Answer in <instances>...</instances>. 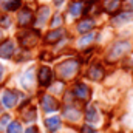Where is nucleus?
<instances>
[{"instance_id": "obj_4", "label": "nucleus", "mask_w": 133, "mask_h": 133, "mask_svg": "<svg viewBox=\"0 0 133 133\" xmlns=\"http://www.w3.org/2000/svg\"><path fill=\"white\" fill-rule=\"evenodd\" d=\"M51 79H53V73H51L50 66H42L39 70V84L46 87L51 84Z\"/></svg>"}, {"instance_id": "obj_12", "label": "nucleus", "mask_w": 133, "mask_h": 133, "mask_svg": "<svg viewBox=\"0 0 133 133\" xmlns=\"http://www.w3.org/2000/svg\"><path fill=\"white\" fill-rule=\"evenodd\" d=\"M93 26H95V20L93 19H85L77 25V31L79 33H88Z\"/></svg>"}, {"instance_id": "obj_14", "label": "nucleus", "mask_w": 133, "mask_h": 133, "mask_svg": "<svg viewBox=\"0 0 133 133\" xmlns=\"http://www.w3.org/2000/svg\"><path fill=\"white\" fill-rule=\"evenodd\" d=\"M121 5H122L121 0H107L105 5H104V8H105V11H108V12H116Z\"/></svg>"}, {"instance_id": "obj_25", "label": "nucleus", "mask_w": 133, "mask_h": 133, "mask_svg": "<svg viewBox=\"0 0 133 133\" xmlns=\"http://www.w3.org/2000/svg\"><path fill=\"white\" fill-rule=\"evenodd\" d=\"M25 133H39V130H37V127H30V129H26Z\"/></svg>"}, {"instance_id": "obj_13", "label": "nucleus", "mask_w": 133, "mask_h": 133, "mask_svg": "<svg viewBox=\"0 0 133 133\" xmlns=\"http://www.w3.org/2000/svg\"><path fill=\"white\" fill-rule=\"evenodd\" d=\"M45 125H46L51 132H54V130H57V129L61 127V118H57V116H51V118H48V119L45 121Z\"/></svg>"}, {"instance_id": "obj_19", "label": "nucleus", "mask_w": 133, "mask_h": 133, "mask_svg": "<svg viewBox=\"0 0 133 133\" xmlns=\"http://www.w3.org/2000/svg\"><path fill=\"white\" fill-rule=\"evenodd\" d=\"M20 3H22V0H9V2L5 5V8H6L8 11H16V9L20 6Z\"/></svg>"}, {"instance_id": "obj_18", "label": "nucleus", "mask_w": 133, "mask_h": 133, "mask_svg": "<svg viewBox=\"0 0 133 133\" xmlns=\"http://www.w3.org/2000/svg\"><path fill=\"white\" fill-rule=\"evenodd\" d=\"M6 133H22V125H20V122H17V121L11 122V124L8 125V129H6Z\"/></svg>"}, {"instance_id": "obj_17", "label": "nucleus", "mask_w": 133, "mask_h": 133, "mask_svg": "<svg viewBox=\"0 0 133 133\" xmlns=\"http://www.w3.org/2000/svg\"><path fill=\"white\" fill-rule=\"evenodd\" d=\"M48 14H50V9H48V6H42V8L39 9V14H37V22H39V23H43V22L46 20Z\"/></svg>"}, {"instance_id": "obj_23", "label": "nucleus", "mask_w": 133, "mask_h": 133, "mask_svg": "<svg viewBox=\"0 0 133 133\" xmlns=\"http://www.w3.org/2000/svg\"><path fill=\"white\" fill-rule=\"evenodd\" d=\"M0 23L5 25V26H8V25H9V19H8L6 16H0Z\"/></svg>"}, {"instance_id": "obj_27", "label": "nucleus", "mask_w": 133, "mask_h": 133, "mask_svg": "<svg viewBox=\"0 0 133 133\" xmlns=\"http://www.w3.org/2000/svg\"><path fill=\"white\" fill-rule=\"evenodd\" d=\"M129 6L133 9V0H129Z\"/></svg>"}, {"instance_id": "obj_9", "label": "nucleus", "mask_w": 133, "mask_h": 133, "mask_svg": "<svg viewBox=\"0 0 133 133\" xmlns=\"http://www.w3.org/2000/svg\"><path fill=\"white\" fill-rule=\"evenodd\" d=\"M104 77V68L101 65H93L88 70V79L91 81H101Z\"/></svg>"}, {"instance_id": "obj_22", "label": "nucleus", "mask_w": 133, "mask_h": 133, "mask_svg": "<svg viewBox=\"0 0 133 133\" xmlns=\"http://www.w3.org/2000/svg\"><path fill=\"white\" fill-rule=\"evenodd\" d=\"M62 23V16H54V19L51 20V26H57Z\"/></svg>"}, {"instance_id": "obj_7", "label": "nucleus", "mask_w": 133, "mask_h": 133, "mask_svg": "<svg viewBox=\"0 0 133 133\" xmlns=\"http://www.w3.org/2000/svg\"><path fill=\"white\" fill-rule=\"evenodd\" d=\"M12 53H14V43L11 40H5L0 43V57L8 59L12 56Z\"/></svg>"}, {"instance_id": "obj_24", "label": "nucleus", "mask_w": 133, "mask_h": 133, "mask_svg": "<svg viewBox=\"0 0 133 133\" xmlns=\"http://www.w3.org/2000/svg\"><path fill=\"white\" fill-rule=\"evenodd\" d=\"M82 133H96V132H95L91 127H88V125H84V127H82Z\"/></svg>"}, {"instance_id": "obj_6", "label": "nucleus", "mask_w": 133, "mask_h": 133, "mask_svg": "<svg viewBox=\"0 0 133 133\" xmlns=\"http://www.w3.org/2000/svg\"><path fill=\"white\" fill-rule=\"evenodd\" d=\"M42 107H43V110L45 111H56L57 108H59V102L54 99L53 96H43L42 98Z\"/></svg>"}, {"instance_id": "obj_28", "label": "nucleus", "mask_w": 133, "mask_h": 133, "mask_svg": "<svg viewBox=\"0 0 133 133\" xmlns=\"http://www.w3.org/2000/svg\"><path fill=\"white\" fill-rule=\"evenodd\" d=\"M2 74H3V68H2V65H0V79H2Z\"/></svg>"}, {"instance_id": "obj_1", "label": "nucleus", "mask_w": 133, "mask_h": 133, "mask_svg": "<svg viewBox=\"0 0 133 133\" xmlns=\"http://www.w3.org/2000/svg\"><path fill=\"white\" fill-rule=\"evenodd\" d=\"M79 70V64L77 61H73V59H68L65 62H62L61 65L57 66V74L61 79H71Z\"/></svg>"}, {"instance_id": "obj_26", "label": "nucleus", "mask_w": 133, "mask_h": 133, "mask_svg": "<svg viewBox=\"0 0 133 133\" xmlns=\"http://www.w3.org/2000/svg\"><path fill=\"white\" fill-rule=\"evenodd\" d=\"M8 121H9V116H8V115H5V116L2 118V125H5V124H6Z\"/></svg>"}, {"instance_id": "obj_2", "label": "nucleus", "mask_w": 133, "mask_h": 133, "mask_svg": "<svg viewBox=\"0 0 133 133\" xmlns=\"http://www.w3.org/2000/svg\"><path fill=\"white\" fill-rule=\"evenodd\" d=\"M130 50V43L127 42V40H124V42H116L111 48H110V51H108V56H107V61H110V62H115L118 57H121L125 51H129Z\"/></svg>"}, {"instance_id": "obj_3", "label": "nucleus", "mask_w": 133, "mask_h": 133, "mask_svg": "<svg viewBox=\"0 0 133 133\" xmlns=\"http://www.w3.org/2000/svg\"><path fill=\"white\" fill-rule=\"evenodd\" d=\"M39 39V31H25L23 34H19V40L22 46H33Z\"/></svg>"}, {"instance_id": "obj_16", "label": "nucleus", "mask_w": 133, "mask_h": 133, "mask_svg": "<svg viewBox=\"0 0 133 133\" xmlns=\"http://www.w3.org/2000/svg\"><path fill=\"white\" fill-rule=\"evenodd\" d=\"M82 9H84V5H82L81 2H73V3L70 5V12H71L73 16H79V14L82 12Z\"/></svg>"}, {"instance_id": "obj_20", "label": "nucleus", "mask_w": 133, "mask_h": 133, "mask_svg": "<svg viewBox=\"0 0 133 133\" xmlns=\"http://www.w3.org/2000/svg\"><path fill=\"white\" fill-rule=\"evenodd\" d=\"M23 116H25V121H33L34 118H36V108H30L26 113H23Z\"/></svg>"}, {"instance_id": "obj_5", "label": "nucleus", "mask_w": 133, "mask_h": 133, "mask_svg": "<svg viewBox=\"0 0 133 133\" xmlns=\"http://www.w3.org/2000/svg\"><path fill=\"white\" fill-rule=\"evenodd\" d=\"M73 95L79 99H88L90 98V88L85 85V84H76L74 88H73Z\"/></svg>"}, {"instance_id": "obj_15", "label": "nucleus", "mask_w": 133, "mask_h": 133, "mask_svg": "<svg viewBox=\"0 0 133 133\" xmlns=\"http://www.w3.org/2000/svg\"><path fill=\"white\" fill-rule=\"evenodd\" d=\"M85 119L88 122H95L98 119V111H96V108L93 105H88L87 107V110H85Z\"/></svg>"}, {"instance_id": "obj_11", "label": "nucleus", "mask_w": 133, "mask_h": 133, "mask_svg": "<svg viewBox=\"0 0 133 133\" xmlns=\"http://www.w3.org/2000/svg\"><path fill=\"white\" fill-rule=\"evenodd\" d=\"M64 36V30H53V31H50V33L46 34V37H45V40L48 42V43H56L61 37Z\"/></svg>"}, {"instance_id": "obj_10", "label": "nucleus", "mask_w": 133, "mask_h": 133, "mask_svg": "<svg viewBox=\"0 0 133 133\" xmlns=\"http://www.w3.org/2000/svg\"><path fill=\"white\" fill-rule=\"evenodd\" d=\"M31 20H33V12H31L28 8H25V9L19 14V25H20V26H26V25L31 23Z\"/></svg>"}, {"instance_id": "obj_30", "label": "nucleus", "mask_w": 133, "mask_h": 133, "mask_svg": "<svg viewBox=\"0 0 133 133\" xmlns=\"http://www.w3.org/2000/svg\"><path fill=\"white\" fill-rule=\"evenodd\" d=\"M0 37H2V33H0Z\"/></svg>"}, {"instance_id": "obj_29", "label": "nucleus", "mask_w": 133, "mask_h": 133, "mask_svg": "<svg viewBox=\"0 0 133 133\" xmlns=\"http://www.w3.org/2000/svg\"><path fill=\"white\" fill-rule=\"evenodd\" d=\"M56 2H57V3H59V2H64V0H56Z\"/></svg>"}, {"instance_id": "obj_21", "label": "nucleus", "mask_w": 133, "mask_h": 133, "mask_svg": "<svg viewBox=\"0 0 133 133\" xmlns=\"http://www.w3.org/2000/svg\"><path fill=\"white\" fill-rule=\"evenodd\" d=\"M93 39H95V34L88 33L87 36H84V37L79 40V43H81V45H87V43H90V40H93Z\"/></svg>"}, {"instance_id": "obj_8", "label": "nucleus", "mask_w": 133, "mask_h": 133, "mask_svg": "<svg viewBox=\"0 0 133 133\" xmlns=\"http://www.w3.org/2000/svg\"><path fill=\"white\" fill-rule=\"evenodd\" d=\"M17 99H19V96H17V93H14V91H5L3 96H2V102H3V105L8 107V108L14 107V105L17 104Z\"/></svg>"}]
</instances>
